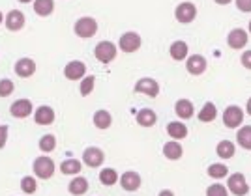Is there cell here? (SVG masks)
I'll use <instances>...</instances> for the list:
<instances>
[{
  "instance_id": "6da1fadb",
  "label": "cell",
  "mask_w": 251,
  "mask_h": 196,
  "mask_svg": "<svg viewBox=\"0 0 251 196\" xmlns=\"http://www.w3.org/2000/svg\"><path fill=\"white\" fill-rule=\"evenodd\" d=\"M54 161L47 155H40L34 159V165H32V170H34V175L40 177V179H51L54 175Z\"/></svg>"
},
{
  "instance_id": "7a4b0ae2",
  "label": "cell",
  "mask_w": 251,
  "mask_h": 196,
  "mask_svg": "<svg viewBox=\"0 0 251 196\" xmlns=\"http://www.w3.org/2000/svg\"><path fill=\"white\" fill-rule=\"evenodd\" d=\"M74 32L77 38L88 40V38L96 36V32H98V21H96L94 17H81V19L75 21Z\"/></svg>"
},
{
  "instance_id": "3957f363",
  "label": "cell",
  "mask_w": 251,
  "mask_h": 196,
  "mask_svg": "<svg viewBox=\"0 0 251 196\" xmlns=\"http://www.w3.org/2000/svg\"><path fill=\"white\" fill-rule=\"evenodd\" d=\"M116 52L118 49L113 42H100L94 49V56L101 64H111L116 58Z\"/></svg>"
},
{
  "instance_id": "277c9868",
  "label": "cell",
  "mask_w": 251,
  "mask_h": 196,
  "mask_svg": "<svg viewBox=\"0 0 251 196\" xmlns=\"http://www.w3.org/2000/svg\"><path fill=\"white\" fill-rule=\"evenodd\" d=\"M197 17V6L193 2H182L178 4L176 10H175V19L182 24H189V22L195 21Z\"/></svg>"
},
{
  "instance_id": "5b68a950",
  "label": "cell",
  "mask_w": 251,
  "mask_h": 196,
  "mask_svg": "<svg viewBox=\"0 0 251 196\" xmlns=\"http://www.w3.org/2000/svg\"><path fill=\"white\" fill-rule=\"evenodd\" d=\"M141 45H143V40H141V36H139L137 32H126V34L120 36V40H118V47H120V51L127 52V54L139 51V49H141Z\"/></svg>"
},
{
  "instance_id": "8992f818",
  "label": "cell",
  "mask_w": 251,
  "mask_h": 196,
  "mask_svg": "<svg viewBox=\"0 0 251 196\" xmlns=\"http://www.w3.org/2000/svg\"><path fill=\"white\" fill-rule=\"evenodd\" d=\"M242 122H244V110H242L240 107L230 105V107L225 109V112H223V124H225V127L236 129V127L242 125Z\"/></svg>"
},
{
  "instance_id": "52a82bcc",
  "label": "cell",
  "mask_w": 251,
  "mask_h": 196,
  "mask_svg": "<svg viewBox=\"0 0 251 196\" xmlns=\"http://www.w3.org/2000/svg\"><path fill=\"white\" fill-rule=\"evenodd\" d=\"M227 189H229L234 196H244L250 193V185H248V181H246L244 174H240V172L230 174L229 181H227Z\"/></svg>"
},
{
  "instance_id": "ba28073f",
  "label": "cell",
  "mask_w": 251,
  "mask_h": 196,
  "mask_svg": "<svg viewBox=\"0 0 251 196\" xmlns=\"http://www.w3.org/2000/svg\"><path fill=\"white\" fill-rule=\"evenodd\" d=\"M84 75H86V64L81 60H72L64 67V77L68 81H81Z\"/></svg>"
},
{
  "instance_id": "9c48e42d",
  "label": "cell",
  "mask_w": 251,
  "mask_h": 196,
  "mask_svg": "<svg viewBox=\"0 0 251 196\" xmlns=\"http://www.w3.org/2000/svg\"><path fill=\"white\" fill-rule=\"evenodd\" d=\"M105 161V153L103 150H100V148H96V146H90V148H86L83 153V163L86 166H90V168H98V166H101Z\"/></svg>"
},
{
  "instance_id": "30bf717a",
  "label": "cell",
  "mask_w": 251,
  "mask_h": 196,
  "mask_svg": "<svg viewBox=\"0 0 251 196\" xmlns=\"http://www.w3.org/2000/svg\"><path fill=\"white\" fill-rule=\"evenodd\" d=\"M248 40H250V36H248V32L244 30V28H234L227 36V43H229L230 49H234V51L244 49L248 45Z\"/></svg>"
},
{
  "instance_id": "8fae6325",
  "label": "cell",
  "mask_w": 251,
  "mask_h": 196,
  "mask_svg": "<svg viewBox=\"0 0 251 196\" xmlns=\"http://www.w3.org/2000/svg\"><path fill=\"white\" fill-rule=\"evenodd\" d=\"M135 92L145 93L148 97H157V95H159V84H157V81H154V79L145 77V79H141V81L135 83Z\"/></svg>"
},
{
  "instance_id": "7c38bea8",
  "label": "cell",
  "mask_w": 251,
  "mask_h": 196,
  "mask_svg": "<svg viewBox=\"0 0 251 196\" xmlns=\"http://www.w3.org/2000/svg\"><path fill=\"white\" fill-rule=\"evenodd\" d=\"M4 24L10 32H19L25 26V13L21 10H10L4 17Z\"/></svg>"
},
{
  "instance_id": "4fadbf2b",
  "label": "cell",
  "mask_w": 251,
  "mask_h": 196,
  "mask_svg": "<svg viewBox=\"0 0 251 196\" xmlns=\"http://www.w3.org/2000/svg\"><path fill=\"white\" fill-rule=\"evenodd\" d=\"M32 101L30 99H17L15 103H11L10 107V114L13 116V118H19V120H23V118H28L32 114Z\"/></svg>"
},
{
  "instance_id": "5bb4252c",
  "label": "cell",
  "mask_w": 251,
  "mask_h": 196,
  "mask_svg": "<svg viewBox=\"0 0 251 196\" xmlns=\"http://www.w3.org/2000/svg\"><path fill=\"white\" fill-rule=\"evenodd\" d=\"M118 181H120L122 189H124V191H129V193L137 191V189L141 187V183H143L141 175L137 174V172H133V170H129V172H124V174L118 177Z\"/></svg>"
},
{
  "instance_id": "9a60e30c",
  "label": "cell",
  "mask_w": 251,
  "mask_h": 196,
  "mask_svg": "<svg viewBox=\"0 0 251 196\" xmlns=\"http://www.w3.org/2000/svg\"><path fill=\"white\" fill-rule=\"evenodd\" d=\"M15 75L17 77H21V79H28L32 77L34 73H36V62L32 60V58H19L17 62H15Z\"/></svg>"
},
{
  "instance_id": "2e32d148",
  "label": "cell",
  "mask_w": 251,
  "mask_h": 196,
  "mask_svg": "<svg viewBox=\"0 0 251 196\" xmlns=\"http://www.w3.org/2000/svg\"><path fill=\"white\" fill-rule=\"evenodd\" d=\"M34 122L38 125H51L54 122V110L49 105H42L34 112Z\"/></svg>"
},
{
  "instance_id": "e0dca14e",
  "label": "cell",
  "mask_w": 251,
  "mask_h": 196,
  "mask_svg": "<svg viewBox=\"0 0 251 196\" xmlns=\"http://www.w3.org/2000/svg\"><path fill=\"white\" fill-rule=\"evenodd\" d=\"M188 71L191 75H202L206 71V58L201 56V54H191L188 58V64H186Z\"/></svg>"
},
{
  "instance_id": "ac0fdd59",
  "label": "cell",
  "mask_w": 251,
  "mask_h": 196,
  "mask_svg": "<svg viewBox=\"0 0 251 196\" xmlns=\"http://www.w3.org/2000/svg\"><path fill=\"white\" fill-rule=\"evenodd\" d=\"M175 112L180 120H189L195 114V107L189 99H178L176 105H175Z\"/></svg>"
},
{
  "instance_id": "d6986e66",
  "label": "cell",
  "mask_w": 251,
  "mask_h": 196,
  "mask_svg": "<svg viewBox=\"0 0 251 196\" xmlns=\"http://www.w3.org/2000/svg\"><path fill=\"white\" fill-rule=\"evenodd\" d=\"M163 155H165V159H169V161H178L184 155V148L180 146L178 140H169L163 146Z\"/></svg>"
},
{
  "instance_id": "ffe728a7",
  "label": "cell",
  "mask_w": 251,
  "mask_h": 196,
  "mask_svg": "<svg viewBox=\"0 0 251 196\" xmlns=\"http://www.w3.org/2000/svg\"><path fill=\"white\" fill-rule=\"evenodd\" d=\"M92 122H94L96 129H101V131H105V129H109L111 125H113V116H111V112L109 110H96L94 116H92Z\"/></svg>"
},
{
  "instance_id": "44dd1931",
  "label": "cell",
  "mask_w": 251,
  "mask_h": 196,
  "mask_svg": "<svg viewBox=\"0 0 251 196\" xmlns=\"http://www.w3.org/2000/svg\"><path fill=\"white\" fill-rule=\"evenodd\" d=\"M32 8L36 11V15L49 17L54 11V0H32Z\"/></svg>"
},
{
  "instance_id": "7402d4cb",
  "label": "cell",
  "mask_w": 251,
  "mask_h": 196,
  "mask_svg": "<svg viewBox=\"0 0 251 196\" xmlns=\"http://www.w3.org/2000/svg\"><path fill=\"white\" fill-rule=\"evenodd\" d=\"M157 122V114L152 109H141L137 112V124L141 127H152Z\"/></svg>"
},
{
  "instance_id": "603a6c76",
  "label": "cell",
  "mask_w": 251,
  "mask_h": 196,
  "mask_svg": "<svg viewBox=\"0 0 251 196\" xmlns=\"http://www.w3.org/2000/svg\"><path fill=\"white\" fill-rule=\"evenodd\" d=\"M68 191H70V195H74V196H83L84 193L88 191V179L83 177V175H77L75 179L70 181Z\"/></svg>"
},
{
  "instance_id": "cb8c5ba5",
  "label": "cell",
  "mask_w": 251,
  "mask_h": 196,
  "mask_svg": "<svg viewBox=\"0 0 251 196\" xmlns=\"http://www.w3.org/2000/svg\"><path fill=\"white\" fill-rule=\"evenodd\" d=\"M167 133L173 140H182L188 136V127L182 122H171V124H167Z\"/></svg>"
},
{
  "instance_id": "d4e9b609",
  "label": "cell",
  "mask_w": 251,
  "mask_h": 196,
  "mask_svg": "<svg viewBox=\"0 0 251 196\" xmlns=\"http://www.w3.org/2000/svg\"><path fill=\"white\" fill-rule=\"evenodd\" d=\"M188 43L182 42V40H178V42L171 43V47H169V52H171V58L173 60H184L186 56H188Z\"/></svg>"
},
{
  "instance_id": "484cf974",
  "label": "cell",
  "mask_w": 251,
  "mask_h": 196,
  "mask_svg": "<svg viewBox=\"0 0 251 196\" xmlns=\"http://www.w3.org/2000/svg\"><path fill=\"white\" fill-rule=\"evenodd\" d=\"M236 142H238L240 148L251 152V125H244V127L238 129V133H236Z\"/></svg>"
},
{
  "instance_id": "4316f807",
  "label": "cell",
  "mask_w": 251,
  "mask_h": 196,
  "mask_svg": "<svg viewBox=\"0 0 251 196\" xmlns=\"http://www.w3.org/2000/svg\"><path fill=\"white\" fill-rule=\"evenodd\" d=\"M81 168H83L81 161H77V159H66L62 165H60V172L64 175H75L81 172Z\"/></svg>"
},
{
  "instance_id": "83f0119b",
  "label": "cell",
  "mask_w": 251,
  "mask_h": 196,
  "mask_svg": "<svg viewBox=\"0 0 251 196\" xmlns=\"http://www.w3.org/2000/svg\"><path fill=\"white\" fill-rule=\"evenodd\" d=\"M216 116H218V109H216V105L208 101V103L201 109L199 120L202 122V124H210V122H214V120H216Z\"/></svg>"
},
{
  "instance_id": "f1b7e54d",
  "label": "cell",
  "mask_w": 251,
  "mask_h": 196,
  "mask_svg": "<svg viewBox=\"0 0 251 196\" xmlns=\"http://www.w3.org/2000/svg\"><path fill=\"white\" fill-rule=\"evenodd\" d=\"M216 153L220 155L221 159H230L236 153V148H234V144L230 140H221L220 144L216 146Z\"/></svg>"
},
{
  "instance_id": "f546056e",
  "label": "cell",
  "mask_w": 251,
  "mask_h": 196,
  "mask_svg": "<svg viewBox=\"0 0 251 196\" xmlns=\"http://www.w3.org/2000/svg\"><path fill=\"white\" fill-rule=\"evenodd\" d=\"M100 181L105 187H113L115 183H118V172L115 168H103L100 172Z\"/></svg>"
},
{
  "instance_id": "4dcf8cb0",
  "label": "cell",
  "mask_w": 251,
  "mask_h": 196,
  "mask_svg": "<svg viewBox=\"0 0 251 196\" xmlns=\"http://www.w3.org/2000/svg\"><path fill=\"white\" fill-rule=\"evenodd\" d=\"M94 86H96V77L94 75H84L83 79H81V86H79V92L83 97L86 95H90V93L94 92Z\"/></svg>"
},
{
  "instance_id": "1f68e13d",
  "label": "cell",
  "mask_w": 251,
  "mask_h": 196,
  "mask_svg": "<svg viewBox=\"0 0 251 196\" xmlns=\"http://www.w3.org/2000/svg\"><path fill=\"white\" fill-rule=\"evenodd\" d=\"M40 150H42L43 153H51L54 152V148H56V136L54 134H43L42 138H40Z\"/></svg>"
},
{
  "instance_id": "d6a6232c",
  "label": "cell",
  "mask_w": 251,
  "mask_h": 196,
  "mask_svg": "<svg viewBox=\"0 0 251 196\" xmlns=\"http://www.w3.org/2000/svg\"><path fill=\"white\" fill-rule=\"evenodd\" d=\"M208 175L212 177V179H223L225 175L229 174V168H227V165H221V163H214V165L208 166Z\"/></svg>"
},
{
  "instance_id": "836d02e7",
  "label": "cell",
  "mask_w": 251,
  "mask_h": 196,
  "mask_svg": "<svg viewBox=\"0 0 251 196\" xmlns=\"http://www.w3.org/2000/svg\"><path fill=\"white\" fill-rule=\"evenodd\" d=\"M21 191L25 195H34L38 191V181L32 175H25L21 179Z\"/></svg>"
},
{
  "instance_id": "e575fe53",
  "label": "cell",
  "mask_w": 251,
  "mask_h": 196,
  "mask_svg": "<svg viewBox=\"0 0 251 196\" xmlns=\"http://www.w3.org/2000/svg\"><path fill=\"white\" fill-rule=\"evenodd\" d=\"M206 196H229V195H227V187L216 181V183H212L206 189Z\"/></svg>"
},
{
  "instance_id": "d590c367",
  "label": "cell",
  "mask_w": 251,
  "mask_h": 196,
  "mask_svg": "<svg viewBox=\"0 0 251 196\" xmlns=\"http://www.w3.org/2000/svg\"><path fill=\"white\" fill-rule=\"evenodd\" d=\"M13 90H15L13 81H10V79H2L0 81V97H10Z\"/></svg>"
},
{
  "instance_id": "8d00e7d4",
  "label": "cell",
  "mask_w": 251,
  "mask_h": 196,
  "mask_svg": "<svg viewBox=\"0 0 251 196\" xmlns=\"http://www.w3.org/2000/svg\"><path fill=\"white\" fill-rule=\"evenodd\" d=\"M8 133H10V127L8 125H0V150L6 148V142H8Z\"/></svg>"
},
{
  "instance_id": "74e56055",
  "label": "cell",
  "mask_w": 251,
  "mask_h": 196,
  "mask_svg": "<svg viewBox=\"0 0 251 196\" xmlns=\"http://www.w3.org/2000/svg\"><path fill=\"white\" fill-rule=\"evenodd\" d=\"M236 2V8L244 13H251V0H234Z\"/></svg>"
},
{
  "instance_id": "f35d334b",
  "label": "cell",
  "mask_w": 251,
  "mask_h": 196,
  "mask_svg": "<svg viewBox=\"0 0 251 196\" xmlns=\"http://www.w3.org/2000/svg\"><path fill=\"white\" fill-rule=\"evenodd\" d=\"M240 62H242V65H244L246 69H251V51H246L244 54H242Z\"/></svg>"
},
{
  "instance_id": "ab89813d",
  "label": "cell",
  "mask_w": 251,
  "mask_h": 196,
  "mask_svg": "<svg viewBox=\"0 0 251 196\" xmlns=\"http://www.w3.org/2000/svg\"><path fill=\"white\" fill-rule=\"evenodd\" d=\"M157 196H175V193H173L171 189H163V191H161V193H159Z\"/></svg>"
},
{
  "instance_id": "60d3db41",
  "label": "cell",
  "mask_w": 251,
  "mask_h": 196,
  "mask_svg": "<svg viewBox=\"0 0 251 196\" xmlns=\"http://www.w3.org/2000/svg\"><path fill=\"white\" fill-rule=\"evenodd\" d=\"M216 4H220V6H227V4H230L232 0H214Z\"/></svg>"
},
{
  "instance_id": "b9f144b4",
  "label": "cell",
  "mask_w": 251,
  "mask_h": 196,
  "mask_svg": "<svg viewBox=\"0 0 251 196\" xmlns=\"http://www.w3.org/2000/svg\"><path fill=\"white\" fill-rule=\"evenodd\" d=\"M246 112H248L251 116V97L248 99V103H246Z\"/></svg>"
},
{
  "instance_id": "7bdbcfd3",
  "label": "cell",
  "mask_w": 251,
  "mask_h": 196,
  "mask_svg": "<svg viewBox=\"0 0 251 196\" xmlns=\"http://www.w3.org/2000/svg\"><path fill=\"white\" fill-rule=\"evenodd\" d=\"M2 22H4V13L0 11V24H2Z\"/></svg>"
},
{
  "instance_id": "ee69618b",
  "label": "cell",
  "mask_w": 251,
  "mask_h": 196,
  "mask_svg": "<svg viewBox=\"0 0 251 196\" xmlns=\"http://www.w3.org/2000/svg\"><path fill=\"white\" fill-rule=\"evenodd\" d=\"M21 4H28V2H32V0H19Z\"/></svg>"
},
{
  "instance_id": "f6af8a7d",
  "label": "cell",
  "mask_w": 251,
  "mask_h": 196,
  "mask_svg": "<svg viewBox=\"0 0 251 196\" xmlns=\"http://www.w3.org/2000/svg\"><path fill=\"white\" fill-rule=\"evenodd\" d=\"M248 28H250V32H251V21H250V26H248Z\"/></svg>"
}]
</instances>
